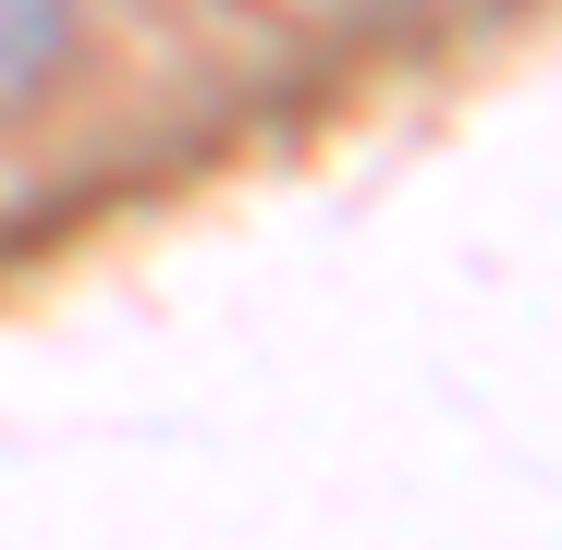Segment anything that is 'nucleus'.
Listing matches in <instances>:
<instances>
[{"label": "nucleus", "instance_id": "obj_1", "mask_svg": "<svg viewBox=\"0 0 562 550\" xmlns=\"http://www.w3.org/2000/svg\"><path fill=\"white\" fill-rule=\"evenodd\" d=\"M61 37H74V0H0V111H25L61 74Z\"/></svg>", "mask_w": 562, "mask_h": 550}]
</instances>
